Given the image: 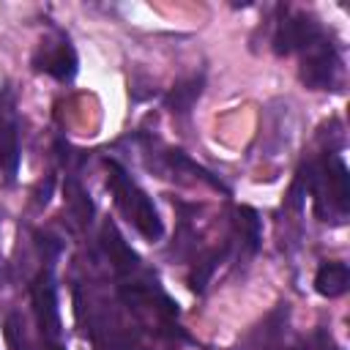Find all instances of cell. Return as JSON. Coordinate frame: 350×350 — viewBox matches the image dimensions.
<instances>
[{"label":"cell","instance_id":"cell-13","mask_svg":"<svg viewBox=\"0 0 350 350\" xmlns=\"http://www.w3.org/2000/svg\"><path fill=\"white\" fill-rule=\"evenodd\" d=\"M5 339H8L11 350H33V345L27 339V331H25V323L16 312H11L5 317Z\"/></svg>","mask_w":350,"mask_h":350},{"label":"cell","instance_id":"cell-12","mask_svg":"<svg viewBox=\"0 0 350 350\" xmlns=\"http://www.w3.org/2000/svg\"><path fill=\"white\" fill-rule=\"evenodd\" d=\"M63 189H66V202H68L74 219H77L79 224H88V221L93 219V200H90V194L85 191V186L79 183V178H77V175H68Z\"/></svg>","mask_w":350,"mask_h":350},{"label":"cell","instance_id":"cell-6","mask_svg":"<svg viewBox=\"0 0 350 350\" xmlns=\"http://www.w3.org/2000/svg\"><path fill=\"white\" fill-rule=\"evenodd\" d=\"M323 33H325V27L320 25V19L314 14H309V11H293V14H284L276 22V30L271 36V49L279 57L301 55Z\"/></svg>","mask_w":350,"mask_h":350},{"label":"cell","instance_id":"cell-15","mask_svg":"<svg viewBox=\"0 0 350 350\" xmlns=\"http://www.w3.org/2000/svg\"><path fill=\"white\" fill-rule=\"evenodd\" d=\"M3 282H5V268H3V257H0V287H3Z\"/></svg>","mask_w":350,"mask_h":350},{"label":"cell","instance_id":"cell-9","mask_svg":"<svg viewBox=\"0 0 350 350\" xmlns=\"http://www.w3.org/2000/svg\"><path fill=\"white\" fill-rule=\"evenodd\" d=\"M101 246L107 252V257L112 260V265L120 271V273H134L139 271V257L134 254V249L123 241V235L118 232V227L112 221H104L101 227Z\"/></svg>","mask_w":350,"mask_h":350},{"label":"cell","instance_id":"cell-7","mask_svg":"<svg viewBox=\"0 0 350 350\" xmlns=\"http://www.w3.org/2000/svg\"><path fill=\"white\" fill-rule=\"evenodd\" d=\"M22 148H19V112H16V93L11 85L0 88V172L5 186L16 180Z\"/></svg>","mask_w":350,"mask_h":350},{"label":"cell","instance_id":"cell-5","mask_svg":"<svg viewBox=\"0 0 350 350\" xmlns=\"http://www.w3.org/2000/svg\"><path fill=\"white\" fill-rule=\"evenodd\" d=\"M30 298H33V312L41 336L49 345H57L63 334L60 323V306H57V279H55V262H44L30 284Z\"/></svg>","mask_w":350,"mask_h":350},{"label":"cell","instance_id":"cell-1","mask_svg":"<svg viewBox=\"0 0 350 350\" xmlns=\"http://www.w3.org/2000/svg\"><path fill=\"white\" fill-rule=\"evenodd\" d=\"M306 194H312L314 216L325 224L342 227L350 219V175L339 150H325L298 167Z\"/></svg>","mask_w":350,"mask_h":350},{"label":"cell","instance_id":"cell-2","mask_svg":"<svg viewBox=\"0 0 350 350\" xmlns=\"http://www.w3.org/2000/svg\"><path fill=\"white\" fill-rule=\"evenodd\" d=\"M107 189L112 191V200H115L118 211L126 216L129 224H134V230L145 241L156 243V241L164 238V221H161L153 200L129 175V170L123 164H118L115 159H107Z\"/></svg>","mask_w":350,"mask_h":350},{"label":"cell","instance_id":"cell-11","mask_svg":"<svg viewBox=\"0 0 350 350\" xmlns=\"http://www.w3.org/2000/svg\"><path fill=\"white\" fill-rule=\"evenodd\" d=\"M314 290L323 298H339L350 290V268L342 260H325L320 262L314 273Z\"/></svg>","mask_w":350,"mask_h":350},{"label":"cell","instance_id":"cell-16","mask_svg":"<svg viewBox=\"0 0 350 350\" xmlns=\"http://www.w3.org/2000/svg\"><path fill=\"white\" fill-rule=\"evenodd\" d=\"M49 350H66V347H63V345L57 342V345H49Z\"/></svg>","mask_w":350,"mask_h":350},{"label":"cell","instance_id":"cell-8","mask_svg":"<svg viewBox=\"0 0 350 350\" xmlns=\"http://www.w3.org/2000/svg\"><path fill=\"white\" fill-rule=\"evenodd\" d=\"M232 232H235V243H238V249H241L243 257L257 254V249L262 243V221H260V216H257L254 208H249V205L235 208Z\"/></svg>","mask_w":350,"mask_h":350},{"label":"cell","instance_id":"cell-4","mask_svg":"<svg viewBox=\"0 0 350 350\" xmlns=\"http://www.w3.org/2000/svg\"><path fill=\"white\" fill-rule=\"evenodd\" d=\"M30 66H33V71L46 74L57 82H71L79 71V57H77V49L71 44L68 33L60 27H52V33L44 36V41L36 46Z\"/></svg>","mask_w":350,"mask_h":350},{"label":"cell","instance_id":"cell-14","mask_svg":"<svg viewBox=\"0 0 350 350\" xmlns=\"http://www.w3.org/2000/svg\"><path fill=\"white\" fill-rule=\"evenodd\" d=\"M314 350H342V347L336 345V339L325 328H317L314 331Z\"/></svg>","mask_w":350,"mask_h":350},{"label":"cell","instance_id":"cell-10","mask_svg":"<svg viewBox=\"0 0 350 350\" xmlns=\"http://www.w3.org/2000/svg\"><path fill=\"white\" fill-rule=\"evenodd\" d=\"M202 88H205V77L202 74H191L186 79H178L170 93L164 96V107L172 112V115H189L197 104V98L202 96Z\"/></svg>","mask_w":350,"mask_h":350},{"label":"cell","instance_id":"cell-3","mask_svg":"<svg viewBox=\"0 0 350 350\" xmlns=\"http://www.w3.org/2000/svg\"><path fill=\"white\" fill-rule=\"evenodd\" d=\"M298 79L309 90H339L345 79L342 46L331 33H323L298 55Z\"/></svg>","mask_w":350,"mask_h":350}]
</instances>
